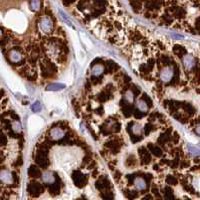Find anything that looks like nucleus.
<instances>
[{
  "instance_id": "f257e3e1",
  "label": "nucleus",
  "mask_w": 200,
  "mask_h": 200,
  "mask_svg": "<svg viewBox=\"0 0 200 200\" xmlns=\"http://www.w3.org/2000/svg\"><path fill=\"white\" fill-rule=\"evenodd\" d=\"M38 27L42 33L49 34L53 30V21L49 16H42L38 22Z\"/></svg>"
},
{
  "instance_id": "f03ea898",
  "label": "nucleus",
  "mask_w": 200,
  "mask_h": 200,
  "mask_svg": "<svg viewBox=\"0 0 200 200\" xmlns=\"http://www.w3.org/2000/svg\"><path fill=\"white\" fill-rule=\"evenodd\" d=\"M14 178L13 174L11 171H9L8 169H2L0 170V182L5 185H11L13 184Z\"/></svg>"
},
{
  "instance_id": "7ed1b4c3",
  "label": "nucleus",
  "mask_w": 200,
  "mask_h": 200,
  "mask_svg": "<svg viewBox=\"0 0 200 200\" xmlns=\"http://www.w3.org/2000/svg\"><path fill=\"white\" fill-rule=\"evenodd\" d=\"M174 76V69L172 67H165L162 71L160 72V80L163 81L164 84L170 81L173 79Z\"/></svg>"
},
{
  "instance_id": "20e7f679",
  "label": "nucleus",
  "mask_w": 200,
  "mask_h": 200,
  "mask_svg": "<svg viewBox=\"0 0 200 200\" xmlns=\"http://www.w3.org/2000/svg\"><path fill=\"white\" fill-rule=\"evenodd\" d=\"M8 58L12 63H19L23 59V55L18 49H11L8 53Z\"/></svg>"
},
{
  "instance_id": "39448f33",
  "label": "nucleus",
  "mask_w": 200,
  "mask_h": 200,
  "mask_svg": "<svg viewBox=\"0 0 200 200\" xmlns=\"http://www.w3.org/2000/svg\"><path fill=\"white\" fill-rule=\"evenodd\" d=\"M66 135V131L60 127H54L50 130V138L54 141H58L63 139Z\"/></svg>"
},
{
  "instance_id": "423d86ee",
  "label": "nucleus",
  "mask_w": 200,
  "mask_h": 200,
  "mask_svg": "<svg viewBox=\"0 0 200 200\" xmlns=\"http://www.w3.org/2000/svg\"><path fill=\"white\" fill-rule=\"evenodd\" d=\"M183 66L185 67V69H187V71H191L194 66H195V58H193L192 55H190V54H186L184 55V58H183Z\"/></svg>"
},
{
  "instance_id": "0eeeda50",
  "label": "nucleus",
  "mask_w": 200,
  "mask_h": 200,
  "mask_svg": "<svg viewBox=\"0 0 200 200\" xmlns=\"http://www.w3.org/2000/svg\"><path fill=\"white\" fill-rule=\"evenodd\" d=\"M41 180L45 184H53L55 181V177L51 171H44L41 174Z\"/></svg>"
},
{
  "instance_id": "6e6552de",
  "label": "nucleus",
  "mask_w": 200,
  "mask_h": 200,
  "mask_svg": "<svg viewBox=\"0 0 200 200\" xmlns=\"http://www.w3.org/2000/svg\"><path fill=\"white\" fill-rule=\"evenodd\" d=\"M134 186H135V189L138 190V191H143L147 188V183H146V180L144 178L142 177H137L136 179L134 181Z\"/></svg>"
},
{
  "instance_id": "1a4fd4ad",
  "label": "nucleus",
  "mask_w": 200,
  "mask_h": 200,
  "mask_svg": "<svg viewBox=\"0 0 200 200\" xmlns=\"http://www.w3.org/2000/svg\"><path fill=\"white\" fill-rule=\"evenodd\" d=\"M60 53V49H59V47L55 44V43H51V44H49V46H47V53H49L50 56H58Z\"/></svg>"
},
{
  "instance_id": "9d476101",
  "label": "nucleus",
  "mask_w": 200,
  "mask_h": 200,
  "mask_svg": "<svg viewBox=\"0 0 200 200\" xmlns=\"http://www.w3.org/2000/svg\"><path fill=\"white\" fill-rule=\"evenodd\" d=\"M91 72H92V75L94 77L101 76L102 73L104 72V66H103V64H101V63L95 64V66L92 67V71H91Z\"/></svg>"
},
{
  "instance_id": "9b49d317",
  "label": "nucleus",
  "mask_w": 200,
  "mask_h": 200,
  "mask_svg": "<svg viewBox=\"0 0 200 200\" xmlns=\"http://www.w3.org/2000/svg\"><path fill=\"white\" fill-rule=\"evenodd\" d=\"M137 108H138V110L142 113H146V112H148V110H149V107H148L147 103L142 99H140L137 102Z\"/></svg>"
},
{
  "instance_id": "f8f14e48",
  "label": "nucleus",
  "mask_w": 200,
  "mask_h": 200,
  "mask_svg": "<svg viewBox=\"0 0 200 200\" xmlns=\"http://www.w3.org/2000/svg\"><path fill=\"white\" fill-rule=\"evenodd\" d=\"M132 133L134 135H136V136H140V135L143 133V126L139 123H135L133 126H132Z\"/></svg>"
},
{
  "instance_id": "ddd939ff",
  "label": "nucleus",
  "mask_w": 200,
  "mask_h": 200,
  "mask_svg": "<svg viewBox=\"0 0 200 200\" xmlns=\"http://www.w3.org/2000/svg\"><path fill=\"white\" fill-rule=\"evenodd\" d=\"M40 7H41L40 0H30V9L32 11L36 12L40 9Z\"/></svg>"
},
{
  "instance_id": "4468645a",
  "label": "nucleus",
  "mask_w": 200,
  "mask_h": 200,
  "mask_svg": "<svg viewBox=\"0 0 200 200\" xmlns=\"http://www.w3.org/2000/svg\"><path fill=\"white\" fill-rule=\"evenodd\" d=\"M64 88H66V85H63V84H51L47 86V90L49 91H60Z\"/></svg>"
},
{
  "instance_id": "2eb2a0df",
  "label": "nucleus",
  "mask_w": 200,
  "mask_h": 200,
  "mask_svg": "<svg viewBox=\"0 0 200 200\" xmlns=\"http://www.w3.org/2000/svg\"><path fill=\"white\" fill-rule=\"evenodd\" d=\"M12 129H13L14 132L20 133L21 130H22V127H21V124L18 121H14V122H12Z\"/></svg>"
},
{
  "instance_id": "dca6fc26",
  "label": "nucleus",
  "mask_w": 200,
  "mask_h": 200,
  "mask_svg": "<svg viewBox=\"0 0 200 200\" xmlns=\"http://www.w3.org/2000/svg\"><path fill=\"white\" fill-rule=\"evenodd\" d=\"M125 100L128 103H130V104L134 102V94H133L132 91H128V92H126V94H125Z\"/></svg>"
},
{
  "instance_id": "f3484780",
  "label": "nucleus",
  "mask_w": 200,
  "mask_h": 200,
  "mask_svg": "<svg viewBox=\"0 0 200 200\" xmlns=\"http://www.w3.org/2000/svg\"><path fill=\"white\" fill-rule=\"evenodd\" d=\"M31 110L34 112V113H40L41 110H42V106L40 102H35L34 104H32L31 106Z\"/></svg>"
},
{
  "instance_id": "a211bd4d",
  "label": "nucleus",
  "mask_w": 200,
  "mask_h": 200,
  "mask_svg": "<svg viewBox=\"0 0 200 200\" xmlns=\"http://www.w3.org/2000/svg\"><path fill=\"white\" fill-rule=\"evenodd\" d=\"M188 151L190 152L191 154H193V155H196V156H200V150L197 149L196 147H194V146H191V145H188Z\"/></svg>"
},
{
  "instance_id": "6ab92c4d",
  "label": "nucleus",
  "mask_w": 200,
  "mask_h": 200,
  "mask_svg": "<svg viewBox=\"0 0 200 200\" xmlns=\"http://www.w3.org/2000/svg\"><path fill=\"white\" fill-rule=\"evenodd\" d=\"M59 13H60V15L63 16V20L66 21V22L69 25V26H72V21L69 20L68 18H67V16L66 15V13H64L63 11H59Z\"/></svg>"
},
{
  "instance_id": "aec40b11",
  "label": "nucleus",
  "mask_w": 200,
  "mask_h": 200,
  "mask_svg": "<svg viewBox=\"0 0 200 200\" xmlns=\"http://www.w3.org/2000/svg\"><path fill=\"white\" fill-rule=\"evenodd\" d=\"M195 132H196V134H198L200 136V125H198L196 127V129H195Z\"/></svg>"
},
{
  "instance_id": "412c9836",
  "label": "nucleus",
  "mask_w": 200,
  "mask_h": 200,
  "mask_svg": "<svg viewBox=\"0 0 200 200\" xmlns=\"http://www.w3.org/2000/svg\"><path fill=\"white\" fill-rule=\"evenodd\" d=\"M2 35H3V31H2V29L0 28V37H1Z\"/></svg>"
}]
</instances>
